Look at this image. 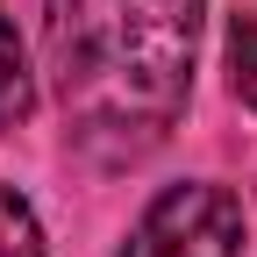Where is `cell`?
Here are the masks:
<instances>
[{
  "instance_id": "cell-5",
  "label": "cell",
  "mask_w": 257,
  "mask_h": 257,
  "mask_svg": "<svg viewBox=\"0 0 257 257\" xmlns=\"http://www.w3.org/2000/svg\"><path fill=\"white\" fill-rule=\"evenodd\" d=\"M229 79L243 93V107H257V8L236 15V29H229Z\"/></svg>"
},
{
  "instance_id": "cell-4",
  "label": "cell",
  "mask_w": 257,
  "mask_h": 257,
  "mask_svg": "<svg viewBox=\"0 0 257 257\" xmlns=\"http://www.w3.org/2000/svg\"><path fill=\"white\" fill-rule=\"evenodd\" d=\"M0 257H43V221L15 186H0Z\"/></svg>"
},
{
  "instance_id": "cell-2",
  "label": "cell",
  "mask_w": 257,
  "mask_h": 257,
  "mask_svg": "<svg viewBox=\"0 0 257 257\" xmlns=\"http://www.w3.org/2000/svg\"><path fill=\"white\" fill-rule=\"evenodd\" d=\"M243 243V200L229 186H165L157 200L136 214L121 257H236Z\"/></svg>"
},
{
  "instance_id": "cell-3",
  "label": "cell",
  "mask_w": 257,
  "mask_h": 257,
  "mask_svg": "<svg viewBox=\"0 0 257 257\" xmlns=\"http://www.w3.org/2000/svg\"><path fill=\"white\" fill-rule=\"evenodd\" d=\"M29 100H36V86H29V57H22V36L15 22L0 15V128H15L29 114Z\"/></svg>"
},
{
  "instance_id": "cell-1",
  "label": "cell",
  "mask_w": 257,
  "mask_h": 257,
  "mask_svg": "<svg viewBox=\"0 0 257 257\" xmlns=\"http://www.w3.org/2000/svg\"><path fill=\"white\" fill-rule=\"evenodd\" d=\"M50 79L93 165H136L193 93L200 0H50Z\"/></svg>"
}]
</instances>
